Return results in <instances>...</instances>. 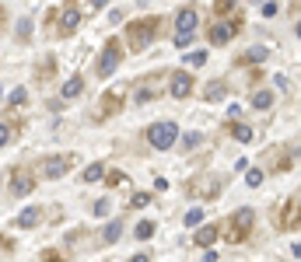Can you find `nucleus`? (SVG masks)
Returning <instances> with one entry per match:
<instances>
[{"instance_id": "obj_4", "label": "nucleus", "mask_w": 301, "mask_h": 262, "mask_svg": "<svg viewBox=\"0 0 301 262\" xmlns=\"http://www.w3.org/2000/svg\"><path fill=\"white\" fill-rule=\"evenodd\" d=\"M123 102H126V88H116V91H105L102 98H98V105H95V116H98V123H105V119H112L119 109H123Z\"/></svg>"}, {"instance_id": "obj_9", "label": "nucleus", "mask_w": 301, "mask_h": 262, "mask_svg": "<svg viewBox=\"0 0 301 262\" xmlns=\"http://www.w3.org/2000/svg\"><path fill=\"white\" fill-rule=\"evenodd\" d=\"M35 189V179L28 175V171H14V179H11V196H28Z\"/></svg>"}, {"instance_id": "obj_10", "label": "nucleus", "mask_w": 301, "mask_h": 262, "mask_svg": "<svg viewBox=\"0 0 301 262\" xmlns=\"http://www.w3.org/2000/svg\"><path fill=\"white\" fill-rule=\"evenodd\" d=\"M189 91H193V77H189V73H182V70H175V73H172V95L182 102Z\"/></svg>"}, {"instance_id": "obj_35", "label": "nucleus", "mask_w": 301, "mask_h": 262, "mask_svg": "<svg viewBox=\"0 0 301 262\" xmlns=\"http://www.w3.org/2000/svg\"><path fill=\"white\" fill-rule=\"evenodd\" d=\"M105 213H109V199H98L95 203V217H105Z\"/></svg>"}, {"instance_id": "obj_24", "label": "nucleus", "mask_w": 301, "mask_h": 262, "mask_svg": "<svg viewBox=\"0 0 301 262\" xmlns=\"http://www.w3.org/2000/svg\"><path fill=\"white\" fill-rule=\"evenodd\" d=\"M263 179H266V171H263V168H252V171L245 175V182H249L252 189H256V186H263Z\"/></svg>"}, {"instance_id": "obj_27", "label": "nucleus", "mask_w": 301, "mask_h": 262, "mask_svg": "<svg viewBox=\"0 0 301 262\" xmlns=\"http://www.w3.org/2000/svg\"><path fill=\"white\" fill-rule=\"evenodd\" d=\"M200 140H203V133H186V136H182V150H193Z\"/></svg>"}, {"instance_id": "obj_36", "label": "nucleus", "mask_w": 301, "mask_h": 262, "mask_svg": "<svg viewBox=\"0 0 301 262\" xmlns=\"http://www.w3.org/2000/svg\"><path fill=\"white\" fill-rule=\"evenodd\" d=\"M0 143L11 147V126H7V123H4V130H0Z\"/></svg>"}, {"instance_id": "obj_23", "label": "nucleus", "mask_w": 301, "mask_h": 262, "mask_svg": "<svg viewBox=\"0 0 301 262\" xmlns=\"http://www.w3.org/2000/svg\"><path fill=\"white\" fill-rule=\"evenodd\" d=\"M137 238H140V241L154 238V224H150V220H140V224H137Z\"/></svg>"}, {"instance_id": "obj_40", "label": "nucleus", "mask_w": 301, "mask_h": 262, "mask_svg": "<svg viewBox=\"0 0 301 262\" xmlns=\"http://www.w3.org/2000/svg\"><path fill=\"white\" fill-rule=\"evenodd\" d=\"M298 39H301V21H298Z\"/></svg>"}, {"instance_id": "obj_22", "label": "nucleus", "mask_w": 301, "mask_h": 262, "mask_svg": "<svg viewBox=\"0 0 301 262\" xmlns=\"http://www.w3.org/2000/svg\"><path fill=\"white\" fill-rule=\"evenodd\" d=\"M263 60H266V46H256V49H249L245 60H238V63H263Z\"/></svg>"}, {"instance_id": "obj_5", "label": "nucleus", "mask_w": 301, "mask_h": 262, "mask_svg": "<svg viewBox=\"0 0 301 262\" xmlns=\"http://www.w3.org/2000/svg\"><path fill=\"white\" fill-rule=\"evenodd\" d=\"M252 224H256V213L249 210V206H242L235 217H231V231H228L224 238L231 241V245H238V241H245L249 238V231H252Z\"/></svg>"}, {"instance_id": "obj_25", "label": "nucleus", "mask_w": 301, "mask_h": 262, "mask_svg": "<svg viewBox=\"0 0 301 262\" xmlns=\"http://www.w3.org/2000/svg\"><path fill=\"white\" fill-rule=\"evenodd\" d=\"M119 231H123V224H119V220H112V224L105 227V241H109V245H112V241H119Z\"/></svg>"}, {"instance_id": "obj_41", "label": "nucleus", "mask_w": 301, "mask_h": 262, "mask_svg": "<svg viewBox=\"0 0 301 262\" xmlns=\"http://www.w3.org/2000/svg\"><path fill=\"white\" fill-rule=\"evenodd\" d=\"M298 203H301V196H298Z\"/></svg>"}, {"instance_id": "obj_34", "label": "nucleus", "mask_w": 301, "mask_h": 262, "mask_svg": "<svg viewBox=\"0 0 301 262\" xmlns=\"http://www.w3.org/2000/svg\"><path fill=\"white\" fill-rule=\"evenodd\" d=\"M123 179H126V175H123V171H105V182H109V186H119V182H123Z\"/></svg>"}, {"instance_id": "obj_28", "label": "nucleus", "mask_w": 301, "mask_h": 262, "mask_svg": "<svg viewBox=\"0 0 301 262\" xmlns=\"http://www.w3.org/2000/svg\"><path fill=\"white\" fill-rule=\"evenodd\" d=\"M200 220H203V210H200V206H193V210L186 213V227H196Z\"/></svg>"}, {"instance_id": "obj_18", "label": "nucleus", "mask_w": 301, "mask_h": 262, "mask_svg": "<svg viewBox=\"0 0 301 262\" xmlns=\"http://www.w3.org/2000/svg\"><path fill=\"white\" fill-rule=\"evenodd\" d=\"M81 179H84V182H98V179H105V164H102V161H95V164H88Z\"/></svg>"}, {"instance_id": "obj_26", "label": "nucleus", "mask_w": 301, "mask_h": 262, "mask_svg": "<svg viewBox=\"0 0 301 262\" xmlns=\"http://www.w3.org/2000/svg\"><path fill=\"white\" fill-rule=\"evenodd\" d=\"M28 32H32V18H21V21H18V39L28 42Z\"/></svg>"}, {"instance_id": "obj_37", "label": "nucleus", "mask_w": 301, "mask_h": 262, "mask_svg": "<svg viewBox=\"0 0 301 262\" xmlns=\"http://www.w3.org/2000/svg\"><path fill=\"white\" fill-rule=\"evenodd\" d=\"M277 11H280V4H266V7H263V18H273Z\"/></svg>"}, {"instance_id": "obj_29", "label": "nucleus", "mask_w": 301, "mask_h": 262, "mask_svg": "<svg viewBox=\"0 0 301 262\" xmlns=\"http://www.w3.org/2000/svg\"><path fill=\"white\" fill-rule=\"evenodd\" d=\"M189 42H193V32H175V46L179 49H186Z\"/></svg>"}, {"instance_id": "obj_16", "label": "nucleus", "mask_w": 301, "mask_h": 262, "mask_svg": "<svg viewBox=\"0 0 301 262\" xmlns=\"http://www.w3.org/2000/svg\"><path fill=\"white\" fill-rule=\"evenodd\" d=\"M81 91H84V77H81V73H74V77L63 84V98L70 102V98H77V95H81Z\"/></svg>"}, {"instance_id": "obj_8", "label": "nucleus", "mask_w": 301, "mask_h": 262, "mask_svg": "<svg viewBox=\"0 0 301 262\" xmlns=\"http://www.w3.org/2000/svg\"><path fill=\"white\" fill-rule=\"evenodd\" d=\"M81 25V11H77V0L63 4V14H60V35H74V28Z\"/></svg>"}, {"instance_id": "obj_15", "label": "nucleus", "mask_w": 301, "mask_h": 262, "mask_svg": "<svg viewBox=\"0 0 301 262\" xmlns=\"http://www.w3.org/2000/svg\"><path fill=\"white\" fill-rule=\"evenodd\" d=\"M154 95H158V80L147 77V80H140V84H137V95H133V98H137V102H150Z\"/></svg>"}, {"instance_id": "obj_17", "label": "nucleus", "mask_w": 301, "mask_h": 262, "mask_svg": "<svg viewBox=\"0 0 301 262\" xmlns=\"http://www.w3.org/2000/svg\"><path fill=\"white\" fill-rule=\"evenodd\" d=\"M224 95H228V84H224V80H214V84H207V91H203V98H207V102H221Z\"/></svg>"}, {"instance_id": "obj_6", "label": "nucleus", "mask_w": 301, "mask_h": 262, "mask_svg": "<svg viewBox=\"0 0 301 262\" xmlns=\"http://www.w3.org/2000/svg\"><path fill=\"white\" fill-rule=\"evenodd\" d=\"M70 168H74V154H53V157L42 161V175L46 179H63Z\"/></svg>"}, {"instance_id": "obj_38", "label": "nucleus", "mask_w": 301, "mask_h": 262, "mask_svg": "<svg viewBox=\"0 0 301 262\" xmlns=\"http://www.w3.org/2000/svg\"><path fill=\"white\" fill-rule=\"evenodd\" d=\"M35 73H39V77H49V73H53V60H46V66H39Z\"/></svg>"}, {"instance_id": "obj_19", "label": "nucleus", "mask_w": 301, "mask_h": 262, "mask_svg": "<svg viewBox=\"0 0 301 262\" xmlns=\"http://www.w3.org/2000/svg\"><path fill=\"white\" fill-rule=\"evenodd\" d=\"M298 210H301V203H298V206H294V203H287V206H284L280 224H284V227H294V224H298Z\"/></svg>"}, {"instance_id": "obj_12", "label": "nucleus", "mask_w": 301, "mask_h": 262, "mask_svg": "<svg viewBox=\"0 0 301 262\" xmlns=\"http://www.w3.org/2000/svg\"><path fill=\"white\" fill-rule=\"evenodd\" d=\"M193 28H196V11L193 7H182L175 14V32H193Z\"/></svg>"}, {"instance_id": "obj_13", "label": "nucleus", "mask_w": 301, "mask_h": 262, "mask_svg": "<svg viewBox=\"0 0 301 262\" xmlns=\"http://www.w3.org/2000/svg\"><path fill=\"white\" fill-rule=\"evenodd\" d=\"M39 220H42V210H39V206H28V210H21V213H18V220H14V224H18V227H35Z\"/></svg>"}, {"instance_id": "obj_1", "label": "nucleus", "mask_w": 301, "mask_h": 262, "mask_svg": "<svg viewBox=\"0 0 301 262\" xmlns=\"http://www.w3.org/2000/svg\"><path fill=\"white\" fill-rule=\"evenodd\" d=\"M158 28H161V18H158V14H154V18H137V21H130V25H126V49H130V53L147 49L150 42H154V35H158Z\"/></svg>"}, {"instance_id": "obj_32", "label": "nucleus", "mask_w": 301, "mask_h": 262, "mask_svg": "<svg viewBox=\"0 0 301 262\" xmlns=\"http://www.w3.org/2000/svg\"><path fill=\"white\" fill-rule=\"evenodd\" d=\"M235 4H238V0H217V4H214V11H217V14H228Z\"/></svg>"}, {"instance_id": "obj_3", "label": "nucleus", "mask_w": 301, "mask_h": 262, "mask_svg": "<svg viewBox=\"0 0 301 262\" xmlns=\"http://www.w3.org/2000/svg\"><path fill=\"white\" fill-rule=\"evenodd\" d=\"M175 136H179V126L172 123V119H161V123H154L147 130V140L154 150H168L172 143H175Z\"/></svg>"}, {"instance_id": "obj_11", "label": "nucleus", "mask_w": 301, "mask_h": 262, "mask_svg": "<svg viewBox=\"0 0 301 262\" xmlns=\"http://www.w3.org/2000/svg\"><path fill=\"white\" fill-rule=\"evenodd\" d=\"M221 193V182L217 179H200L189 186V196H217Z\"/></svg>"}, {"instance_id": "obj_2", "label": "nucleus", "mask_w": 301, "mask_h": 262, "mask_svg": "<svg viewBox=\"0 0 301 262\" xmlns=\"http://www.w3.org/2000/svg\"><path fill=\"white\" fill-rule=\"evenodd\" d=\"M119 56H123V42H119V39H109V42H105V49H102V56H98V63H95V70H98V77H102V80L116 73Z\"/></svg>"}, {"instance_id": "obj_14", "label": "nucleus", "mask_w": 301, "mask_h": 262, "mask_svg": "<svg viewBox=\"0 0 301 262\" xmlns=\"http://www.w3.org/2000/svg\"><path fill=\"white\" fill-rule=\"evenodd\" d=\"M217 234H221V231H217L214 224H207V227H200V231H196V245H200V248H210V245L217 241Z\"/></svg>"}, {"instance_id": "obj_20", "label": "nucleus", "mask_w": 301, "mask_h": 262, "mask_svg": "<svg viewBox=\"0 0 301 262\" xmlns=\"http://www.w3.org/2000/svg\"><path fill=\"white\" fill-rule=\"evenodd\" d=\"M273 105V91H256L252 95V109H270Z\"/></svg>"}, {"instance_id": "obj_7", "label": "nucleus", "mask_w": 301, "mask_h": 262, "mask_svg": "<svg viewBox=\"0 0 301 262\" xmlns=\"http://www.w3.org/2000/svg\"><path fill=\"white\" fill-rule=\"evenodd\" d=\"M238 25H242V18L224 21V25H214V28H210V35H207V39H210V46H228V42H231V35L238 32Z\"/></svg>"}, {"instance_id": "obj_33", "label": "nucleus", "mask_w": 301, "mask_h": 262, "mask_svg": "<svg viewBox=\"0 0 301 262\" xmlns=\"http://www.w3.org/2000/svg\"><path fill=\"white\" fill-rule=\"evenodd\" d=\"M147 203H150V196H147V193H137V196L130 199V206H137V210H140V206H147Z\"/></svg>"}, {"instance_id": "obj_39", "label": "nucleus", "mask_w": 301, "mask_h": 262, "mask_svg": "<svg viewBox=\"0 0 301 262\" xmlns=\"http://www.w3.org/2000/svg\"><path fill=\"white\" fill-rule=\"evenodd\" d=\"M105 4H109V0H91V7H105Z\"/></svg>"}, {"instance_id": "obj_31", "label": "nucleus", "mask_w": 301, "mask_h": 262, "mask_svg": "<svg viewBox=\"0 0 301 262\" xmlns=\"http://www.w3.org/2000/svg\"><path fill=\"white\" fill-rule=\"evenodd\" d=\"M186 63H189V66H203V63H207V53H189Z\"/></svg>"}, {"instance_id": "obj_21", "label": "nucleus", "mask_w": 301, "mask_h": 262, "mask_svg": "<svg viewBox=\"0 0 301 262\" xmlns=\"http://www.w3.org/2000/svg\"><path fill=\"white\" fill-rule=\"evenodd\" d=\"M231 136L242 140V143H249V140H252V130H249L245 123H231Z\"/></svg>"}, {"instance_id": "obj_30", "label": "nucleus", "mask_w": 301, "mask_h": 262, "mask_svg": "<svg viewBox=\"0 0 301 262\" xmlns=\"http://www.w3.org/2000/svg\"><path fill=\"white\" fill-rule=\"evenodd\" d=\"M21 102H25V91H21V88H14V91L7 95V109H11V105H21Z\"/></svg>"}]
</instances>
